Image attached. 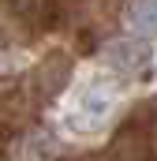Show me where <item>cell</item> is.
I'll return each instance as SVG.
<instances>
[{
  "label": "cell",
  "mask_w": 157,
  "mask_h": 161,
  "mask_svg": "<svg viewBox=\"0 0 157 161\" xmlns=\"http://www.w3.org/2000/svg\"><path fill=\"white\" fill-rule=\"evenodd\" d=\"M97 161H157V105H138Z\"/></svg>",
  "instance_id": "6da1fadb"
},
{
  "label": "cell",
  "mask_w": 157,
  "mask_h": 161,
  "mask_svg": "<svg viewBox=\"0 0 157 161\" xmlns=\"http://www.w3.org/2000/svg\"><path fill=\"white\" fill-rule=\"evenodd\" d=\"M112 97H116L112 86L86 82L75 97H71V105H68V127H71L75 135H94V131L105 124V116H109Z\"/></svg>",
  "instance_id": "7a4b0ae2"
},
{
  "label": "cell",
  "mask_w": 157,
  "mask_h": 161,
  "mask_svg": "<svg viewBox=\"0 0 157 161\" xmlns=\"http://www.w3.org/2000/svg\"><path fill=\"white\" fill-rule=\"evenodd\" d=\"M109 60L116 64L123 75H142V68L150 64V53H146V45H138V41H116L112 49H109Z\"/></svg>",
  "instance_id": "3957f363"
},
{
  "label": "cell",
  "mask_w": 157,
  "mask_h": 161,
  "mask_svg": "<svg viewBox=\"0 0 157 161\" xmlns=\"http://www.w3.org/2000/svg\"><path fill=\"white\" fill-rule=\"evenodd\" d=\"M64 82H68V60L64 56H49L38 68V90L41 94H56V90H64Z\"/></svg>",
  "instance_id": "277c9868"
},
{
  "label": "cell",
  "mask_w": 157,
  "mask_h": 161,
  "mask_svg": "<svg viewBox=\"0 0 157 161\" xmlns=\"http://www.w3.org/2000/svg\"><path fill=\"white\" fill-rule=\"evenodd\" d=\"M127 19H131L135 34H142V38H157V0H135L131 11H127Z\"/></svg>",
  "instance_id": "5b68a950"
},
{
  "label": "cell",
  "mask_w": 157,
  "mask_h": 161,
  "mask_svg": "<svg viewBox=\"0 0 157 161\" xmlns=\"http://www.w3.org/2000/svg\"><path fill=\"white\" fill-rule=\"evenodd\" d=\"M19 15H26V19H34V23H41V19H49L52 11H56V4L60 0H8Z\"/></svg>",
  "instance_id": "8992f818"
},
{
  "label": "cell",
  "mask_w": 157,
  "mask_h": 161,
  "mask_svg": "<svg viewBox=\"0 0 157 161\" xmlns=\"http://www.w3.org/2000/svg\"><path fill=\"white\" fill-rule=\"evenodd\" d=\"M26 150H30V161H49V158H52V154H56V142H52V139H45V135H38V131H34V135L26 139Z\"/></svg>",
  "instance_id": "52a82bcc"
}]
</instances>
